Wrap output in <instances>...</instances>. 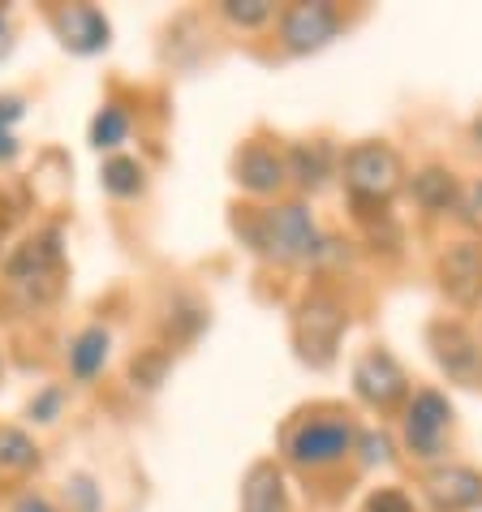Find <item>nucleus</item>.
<instances>
[{
  "label": "nucleus",
  "mask_w": 482,
  "mask_h": 512,
  "mask_svg": "<svg viewBox=\"0 0 482 512\" xmlns=\"http://www.w3.org/2000/svg\"><path fill=\"white\" fill-rule=\"evenodd\" d=\"M104 190L117 194V198L143 194V164H138V160H125V155L108 160V164H104Z\"/></svg>",
  "instance_id": "nucleus-20"
},
{
  "label": "nucleus",
  "mask_w": 482,
  "mask_h": 512,
  "mask_svg": "<svg viewBox=\"0 0 482 512\" xmlns=\"http://www.w3.org/2000/svg\"><path fill=\"white\" fill-rule=\"evenodd\" d=\"M474 142H478V151H482V117L474 121Z\"/></svg>",
  "instance_id": "nucleus-31"
},
{
  "label": "nucleus",
  "mask_w": 482,
  "mask_h": 512,
  "mask_svg": "<svg viewBox=\"0 0 482 512\" xmlns=\"http://www.w3.org/2000/svg\"><path fill=\"white\" fill-rule=\"evenodd\" d=\"M414 198L427 211H448V207H457V181L444 168H427V173L414 177Z\"/></svg>",
  "instance_id": "nucleus-17"
},
{
  "label": "nucleus",
  "mask_w": 482,
  "mask_h": 512,
  "mask_svg": "<svg viewBox=\"0 0 482 512\" xmlns=\"http://www.w3.org/2000/svg\"><path fill=\"white\" fill-rule=\"evenodd\" d=\"M9 48H13V31L5 22V9H0V56H9Z\"/></svg>",
  "instance_id": "nucleus-30"
},
{
  "label": "nucleus",
  "mask_w": 482,
  "mask_h": 512,
  "mask_svg": "<svg viewBox=\"0 0 482 512\" xmlns=\"http://www.w3.org/2000/svg\"><path fill=\"white\" fill-rule=\"evenodd\" d=\"M65 504H69V512H99V487L91 478H69L65 482Z\"/></svg>",
  "instance_id": "nucleus-23"
},
{
  "label": "nucleus",
  "mask_w": 482,
  "mask_h": 512,
  "mask_svg": "<svg viewBox=\"0 0 482 512\" xmlns=\"http://www.w3.org/2000/svg\"><path fill=\"white\" fill-rule=\"evenodd\" d=\"M5 280L13 293H22L26 306H44L61 293L65 284V250H61V233L44 229L31 233L5 263Z\"/></svg>",
  "instance_id": "nucleus-1"
},
{
  "label": "nucleus",
  "mask_w": 482,
  "mask_h": 512,
  "mask_svg": "<svg viewBox=\"0 0 482 512\" xmlns=\"http://www.w3.org/2000/svg\"><path fill=\"white\" fill-rule=\"evenodd\" d=\"M125 134H130V117H125V108L121 104H104L99 108V117L91 121V142L99 151H112V147H121Z\"/></svg>",
  "instance_id": "nucleus-19"
},
{
  "label": "nucleus",
  "mask_w": 482,
  "mask_h": 512,
  "mask_svg": "<svg viewBox=\"0 0 482 512\" xmlns=\"http://www.w3.org/2000/svg\"><path fill=\"white\" fill-rule=\"evenodd\" d=\"M108 332L104 327H87V332H78V340L69 345V371H74V379H95L99 371H104L108 362Z\"/></svg>",
  "instance_id": "nucleus-16"
},
{
  "label": "nucleus",
  "mask_w": 482,
  "mask_h": 512,
  "mask_svg": "<svg viewBox=\"0 0 482 512\" xmlns=\"http://www.w3.org/2000/svg\"><path fill=\"white\" fill-rule=\"evenodd\" d=\"M39 465L35 439L18 431V426H0V469H31Z\"/></svg>",
  "instance_id": "nucleus-18"
},
{
  "label": "nucleus",
  "mask_w": 482,
  "mask_h": 512,
  "mask_svg": "<svg viewBox=\"0 0 482 512\" xmlns=\"http://www.w3.org/2000/svg\"><path fill=\"white\" fill-rule=\"evenodd\" d=\"M448 418H452V405L444 401L439 392H418L409 401V414H405V439L418 457H435L439 444H444V431H448Z\"/></svg>",
  "instance_id": "nucleus-8"
},
{
  "label": "nucleus",
  "mask_w": 482,
  "mask_h": 512,
  "mask_svg": "<svg viewBox=\"0 0 482 512\" xmlns=\"http://www.w3.org/2000/svg\"><path fill=\"white\" fill-rule=\"evenodd\" d=\"M349 444H353V431L340 418H306L302 426L289 431V457L310 469L340 461L349 452Z\"/></svg>",
  "instance_id": "nucleus-5"
},
{
  "label": "nucleus",
  "mask_w": 482,
  "mask_h": 512,
  "mask_svg": "<svg viewBox=\"0 0 482 512\" xmlns=\"http://www.w3.org/2000/svg\"><path fill=\"white\" fill-rule=\"evenodd\" d=\"M224 18L237 26H259L272 18V5L267 0H224Z\"/></svg>",
  "instance_id": "nucleus-22"
},
{
  "label": "nucleus",
  "mask_w": 482,
  "mask_h": 512,
  "mask_svg": "<svg viewBox=\"0 0 482 512\" xmlns=\"http://www.w3.org/2000/svg\"><path fill=\"white\" fill-rule=\"evenodd\" d=\"M18 117H22V99L0 95V160H13V155H18V138H13V130H9Z\"/></svg>",
  "instance_id": "nucleus-21"
},
{
  "label": "nucleus",
  "mask_w": 482,
  "mask_h": 512,
  "mask_svg": "<svg viewBox=\"0 0 482 512\" xmlns=\"http://www.w3.org/2000/svg\"><path fill=\"white\" fill-rule=\"evenodd\" d=\"M362 448H366V465H375V461H388V439L384 435H362Z\"/></svg>",
  "instance_id": "nucleus-28"
},
{
  "label": "nucleus",
  "mask_w": 482,
  "mask_h": 512,
  "mask_svg": "<svg viewBox=\"0 0 482 512\" xmlns=\"http://www.w3.org/2000/svg\"><path fill=\"white\" fill-rule=\"evenodd\" d=\"M160 375H164V358H160V353H155L151 362H143V366L134 362V379H143V388H155V383H160Z\"/></svg>",
  "instance_id": "nucleus-27"
},
{
  "label": "nucleus",
  "mask_w": 482,
  "mask_h": 512,
  "mask_svg": "<svg viewBox=\"0 0 482 512\" xmlns=\"http://www.w3.org/2000/svg\"><path fill=\"white\" fill-rule=\"evenodd\" d=\"M285 478L276 465H254L241 491V512H285Z\"/></svg>",
  "instance_id": "nucleus-14"
},
{
  "label": "nucleus",
  "mask_w": 482,
  "mask_h": 512,
  "mask_svg": "<svg viewBox=\"0 0 482 512\" xmlns=\"http://www.w3.org/2000/svg\"><path fill=\"white\" fill-rule=\"evenodd\" d=\"M345 186L362 207L388 203L396 186H401V160H396V151L384 147V142H362V147H353L345 155Z\"/></svg>",
  "instance_id": "nucleus-3"
},
{
  "label": "nucleus",
  "mask_w": 482,
  "mask_h": 512,
  "mask_svg": "<svg viewBox=\"0 0 482 512\" xmlns=\"http://www.w3.org/2000/svg\"><path fill=\"white\" fill-rule=\"evenodd\" d=\"M340 332H345V310L336 306V297L315 293L297 306V353H302V362H310L315 371L332 366Z\"/></svg>",
  "instance_id": "nucleus-4"
},
{
  "label": "nucleus",
  "mask_w": 482,
  "mask_h": 512,
  "mask_svg": "<svg viewBox=\"0 0 482 512\" xmlns=\"http://www.w3.org/2000/svg\"><path fill=\"white\" fill-rule=\"evenodd\" d=\"M439 289L457 306L482 302V241H457L439 259Z\"/></svg>",
  "instance_id": "nucleus-7"
},
{
  "label": "nucleus",
  "mask_w": 482,
  "mask_h": 512,
  "mask_svg": "<svg viewBox=\"0 0 482 512\" xmlns=\"http://www.w3.org/2000/svg\"><path fill=\"white\" fill-rule=\"evenodd\" d=\"M13 512H56V508L44 500V495H22V500L13 504Z\"/></svg>",
  "instance_id": "nucleus-29"
},
{
  "label": "nucleus",
  "mask_w": 482,
  "mask_h": 512,
  "mask_svg": "<svg viewBox=\"0 0 482 512\" xmlns=\"http://www.w3.org/2000/svg\"><path fill=\"white\" fill-rule=\"evenodd\" d=\"M289 177V168H285V160H280L276 151H267V147H246L237 155V181L246 190H254V194H272L280 181Z\"/></svg>",
  "instance_id": "nucleus-13"
},
{
  "label": "nucleus",
  "mask_w": 482,
  "mask_h": 512,
  "mask_svg": "<svg viewBox=\"0 0 482 512\" xmlns=\"http://www.w3.org/2000/svg\"><path fill=\"white\" fill-rule=\"evenodd\" d=\"M52 26H56V35H61V44L69 52H78V56L104 52L108 48V35H112L108 18L95 5H65V9H56L52 13Z\"/></svg>",
  "instance_id": "nucleus-9"
},
{
  "label": "nucleus",
  "mask_w": 482,
  "mask_h": 512,
  "mask_svg": "<svg viewBox=\"0 0 482 512\" xmlns=\"http://www.w3.org/2000/svg\"><path fill=\"white\" fill-rule=\"evenodd\" d=\"M461 216H465V224L482 229V181H478L474 190H465V198H461Z\"/></svg>",
  "instance_id": "nucleus-26"
},
{
  "label": "nucleus",
  "mask_w": 482,
  "mask_h": 512,
  "mask_svg": "<svg viewBox=\"0 0 482 512\" xmlns=\"http://www.w3.org/2000/svg\"><path fill=\"white\" fill-rule=\"evenodd\" d=\"M431 349H435V362L448 371V379L465 383V388H478L482 383V349L465 327L435 323L431 327Z\"/></svg>",
  "instance_id": "nucleus-6"
},
{
  "label": "nucleus",
  "mask_w": 482,
  "mask_h": 512,
  "mask_svg": "<svg viewBox=\"0 0 482 512\" xmlns=\"http://www.w3.org/2000/svg\"><path fill=\"white\" fill-rule=\"evenodd\" d=\"M362 512H414V504H409L401 491H379V495H371V500H366Z\"/></svg>",
  "instance_id": "nucleus-24"
},
{
  "label": "nucleus",
  "mask_w": 482,
  "mask_h": 512,
  "mask_svg": "<svg viewBox=\"0 0 482 512\" xmlns=\"http://www.w3.org/2000/svg\"><path fill=\"white\" fill-rule=\"evenodd\" d=\"M340 18L332 5H293L280 22V39H285L289 52H315L328 39H336Z\"/></svg>",
  "instance_id": "nucleus-10"
},
{
  "label": "nucleus",
  "mask_w": 482,
  "mask_h": 512,
  "mask_svg": "<svg viewBox=\"0 0 482 512\" xmlns=\"http://www.w3.org/2000/svg\"><path fill=\"white\" fill-rule=\"evenodd\" d=\"M56 409H61V388H48L44 396H35V401H31V418L35 422H52Z\"/></svg>",
  "instance_id": "nucleus-25"
},
{
  "label": "nucleus",
  "mask_w": 482,
  "mask_h": 512,
  "mask_svg": "<svg viewBox=\"0 0 482 512\" xmlns=\"http://www.w3.org/2000/svg\"><path fill=\"white\" fill-rule=\"evenodd\" d=\"M285 168H289V177L302 190H319L323 177L332 173V147L328 142H297V147L289 151Z\"/></svg>",
  "instance_id": "nucleus-15"
},
{
  "label": "nucleus",
  "mask_w": 482,
  "mask_h": 512,
  "mask_svg": "<svg viewBox=\"0 0 482 512\" xmlns=\"http://www.w3.org/2000/svg\"><path fill=\"white\" fill-rule=\"evenodd\" d=\"M427 487L444 508H478L482 504V474H474V469H465V465L435 469L427 478Z\"/></svg>",
  "instance_id": "nucleus-12"
},
{
  "label": "nucleus",
  "mask_w": 482,
  "mask_h": 512,
  "mask_svg": "<svg viewBox=\"0 0 482 512\" xmlns=\"http://www.w3.org/2000/svg\"><path fill=\"white\" fill-rule=\"evenodd\" d=\"M250 241L276 263H302V259H315L323 250V237H319L315 220H310V211L302 203L259 211V220H254V229H250Z\"/></svg>",
  "instance_id": "nucleus-2"
},
{
  "label": "nucleus",
  "mask_w": 482,
  "mask_h": 512,
  "mask_svg": "<svg viewBox=\"0 0 482 512\" xmlns=\"http://www.w3.org/2000/svg\"><path fill=\"white\" fill-rule=\"evenodd\" d=\"M353 388H358L362 401H371V405H392L396 396L405 392V371L396 366L392 353L384 349H371V353H362L358 366H353Z\"/></svg>",
  "instance_id": "nucleus-11"
}]
</instances>
